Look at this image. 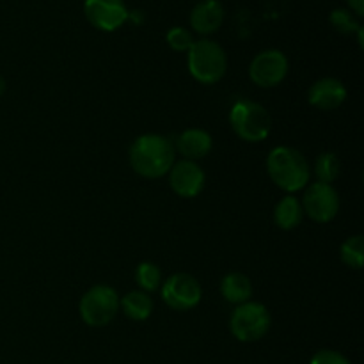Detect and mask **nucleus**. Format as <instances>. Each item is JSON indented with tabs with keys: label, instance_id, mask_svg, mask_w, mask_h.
<instances>
[{
	"label": "nucleus",
	"instance_id": "obj_24",
	"mask_svg": "<svg viewBox=\"0 0 364 364\" xmlns=\"http://www.w3.org/2000/svg\"><path fill=\"white\" fill-rule=\"evenodd\" d=\"M348 6V11L355 14L358 18L364 16V0H345Z\"/></svg>",
	"mask_w": 364,
	"mask_h": 364
},
{
	"label": "nucleus",
	"instance_id": "obj_23",
	"mask_svg": "<svg viewBox=\"0 0 364 364\" xmlns=\"http://www.w3.org/2000/svg\"><path fill=\"white\" fill-rule=\"evenodd\" d=\"M309 364H352V363L348 361L347 355H343L341 352L323 348V350H318L315 355H313Z\"/></svg>",
	"mask_w": 364,
	"mask_h": 364
},
{
	"label": "nucleus",
	"instance_id": "obj_4",
	"mask_svg": "<svg viewBox=\"0 0 364 364\" xmlns=\"http://www.w3.org/2000/svg\"><path fill=\"white\" fill-rule=\"evenodd\" d=\"M230 124L242 141L262 142L270 135L272 117L259 103L238 100L230 110Z\"/></svg>",
	"mask_w": 364,
	"mask_h": 364
},
{
	"label": "nucleus",
	"instance_id": "obj_5",
	"mask_svg": "<svg viewBox=\"0 0 364 364\" xmlns=\"http://www.w3.org/2000/svg\"><path fill=\"white\" fill-rule=\"evenodd\" d=\"M121 297L109 284H95L80 299V318L89 327H105L119 313Z\"/></svg>",
	"mask_w": 364,
	"mask_h": 364
},
{
	"label": "nucleus",
	"instance_id": "obj_20",
	"mask_svg": "<svg viewBox=\"0 0 364 364\" xmlns=\"http://www.w3.org/2000/svg\"><path fill=\"white\" fill-rule=\"evenodd\" d=\"M135 281H137L139 288L146 294L149 291L159 290L160 284H162V270L159 265L151 262H142L139 263L137 269H135Z\"/></svg>",
	"mask_w": 364,
	"mask_h": 364
},
{
	"label": "nucleus",
	"instance_id": "obj_1",
	"mask_svg": "<svg viewBox=\"0 0 364 364\" xmlns=\"http://www.w3.org/2000/svg\"><path fill=\"white\" fill-rule=\"evenodd\" d=\"M176 156L174 144L167 137L160 134L139 135L130 146L128 160L130 166L139 176L148 180H159L166 176Z\"/></svg>",
	"mask_w": 364,
	"mask_h": 364
},
{
	"label": "nucleus",
	"instance_id": "obj_13",
	"mask_svg": "<svg viewBox=\"0 0 364 364\" xmlns=\"http://www.w3.org/2000/svg\"><path fill=\"white\" fill-rule=\"evenodd\" d=\"M224 16L226 13L220 0H201L191 11V27L198 34L210 36L223 27Z\"/></svg>",
	"mask_w": 364,
	"mask_h": 364
},
{
	"label": "nucleus",
	"instance_id": "obj_25",
	"mask_svg": "<svg viewBox=\"0 0 364 364\" xmlns=\"http://www.w3.org/2000/svg\"><path fill=\"white\" fill-rule=\"evenodd\" d=\"M6 89H7V82H6V78H4L2 75H0V98H2V96H4Z\"/></svg>",
	"mask_w": 364,
	"mask_h": 364
},
{
	"label": "nucleus",
	"instance_id": "obj_12",
	"mask_svg": "<svg viewBox=\"0 0 364 364\" xmlns=\"http://www.w3.org/2000/svg\"><path fill=\"white\" fill-rule=\"evenodd\" d=\"M347 100V87L340 78L326 77L316 80L308 91L309 105L322 112H331V110L340 109Z\"/></svg>",
	"mask_w": 364,
	"mask_h": 364
},
{
	"label": "nucleus",
	"instance_id": "obj_21",
	"mask_svg": "<svg viewBox=\"0 0 364 364\" xmlns=\"http://www.w3.org/2000/svg\"><path fill=\"white\" fill-rule=\"evenodd\" d=\"M329 23L334 31L340 32V34H345V36L355 34V32L363 27V25L359 23V18L355 16L352 11L341 9V7L340 9L331 11Z\"/></svg>",
	"mask_w": 364,
	"mask_h": 364
},
{
	"label": "nucleus",
	"instance_id": "obj_15",
	"mask_svg": "<svg viewBox=\"0 0 364 364\" xmlns=\"http://www.w3.org/2000/svg\"><path fill=\"white\" fill-rule=\"evenodd\" d=\"M220 294L230 304L240 306L252 297V283L245 274L230 272L220 281Z\"/></svg>",
	"mask_w": 364,
	"mask_h": 364
},
{
	"label": "nucleus",
	"instance_id": "obj_22",
	"mask_svg": "<svg viewBox=\"0 0 364 364\" xmlns=\"http://www.w3.org/2000/svg\"><path fill=\"white\" fill-rule=\"evenodd\" d=\"M166 41H167V45H169V48L174 50V52H188V50H191V46L194 45L196 39L188 28L173 27L167 31Z\"/></svg>",
	"mask_w": 364,
	"mask_h": 364
},
{
	"label": "nucleus",
	"instance_id": "obj_7",
	"mask_svg": "<svg viewBox=\"0 0 364 364\" xmlns=\"http://www.w3.org/2000/svg\"><path fill=\"white\" fill-rule=\"evenodd\" d=\"M162 301L174 311H188L201 302L203 290L199 281L191 274H173L160 284Z\"/></svg>",
	"mask_w": 364,
	"mask_h": 364
},
{
	"label": "nucleus",
	"instance_id": "obj_18",
	"mask_svg": "<svg viewBox=\"0 0 364 364\" xmlns=\"http://www.w3.org/2000/svg\"><path fill=\"white\" fill-rule=\"evenodd\" d=\"M341 173V160L336 153L326 151L320 153L315 160V176L320 183H329L336 181Z\"/></svg>",
	"mask_w": 364,
	"mask_h": 364
},
{
	"label": "nucleus",
	"instance_id": "obj_19",
	"mask_svg": "<svg viewBox=\"0 0 364 364\" xmlns=\"http://www.w3.org/2000/svg\"><path fill=\"white\" fill-rule=\"evenodd\" d=\"M341 262L354 270H361L364 263V238L363 235H354L343 242L340 249Z\"/></svg>",
	"mask_w": 364,
	"mask_h": 364
},
{
	"label": "nucleus",
	"instance_id": "obj_10",
	"mask_svg": "<svg viewBox=\"0 0 364 364\" xmlns=\"http://www.w3.org/2000/svg\"><path fill=\"white\" fill-rule=\"evenodd\" d=\"M124 0H85L84 14L89 23L103 32H114L128 21Z\"/></svg>",
	"mask_w": 364,
	"mask_h": 364
},
{
	"label": "nucleus",
	"instance_id": "obj_2",
	"mask_svg": "<svg viewBox=\"0 0 364 364\" xmlns=\"http://www.w3.org/2000/svg\"><path fill=\"white\" fill-rule=\"evenodd\" d=\"M267 173L281 191L294 194L308 187L309 164L299 149L291 146H276L267 156Z\"/></svg>",
	"mask_w": 364,
	"mask_h": 364
},
{
	"label": "nucleus",
	"instance_id": "obj_3",
	"mask_svg": "<svg viewBox=\"0 0 364 364\" xmlns=\"http://www.w3.org/2000/svg\"><path fill=\"white\" fill-rule=\"evenodd\" d=\"M187 68L199 84L213 85L226 75L228 55L217 41L198 39L187 52Z\"/></svg>",
	"mask_w": 364,
	"mask_h": 364
},
{
	"label": "nucleus",
	"instance_id": "obj_11",
	"mask_svg": "<svg viewBox=\"0 0 364 364\" xmlns=\"http://www.w3.org/2000/svg\"><path fill=\"white\" fill-rule=\"evenodd\" d=\"M167 174H169L171 188L180 198H198L203 188H205V171L198 162L185 159L180 160V162H174Z\"/></svg>",
	"mask_w": 364,
	"mask_h": 364
},
{
	"label": "nucleus",
	"instance_id": "obj_8",
	"mask_svg": "<svg viewBox=\"0 0 364 364\" xmlns=\"http://www.w3.org/2000/svg\"><path fill=\"white\" fill-rule=\"evenodd\" d=\"M302 210L304 215L318 224H327L340 212V194L329 183H311L302 196Z\"/></svg>",
	"mask_w": 364,
	"mask_h": 364
},
{
	"label": "nucleus",
	"instance_id": "obj_14",
	"mask_svg": "<svg viewBox=\"0 0 364 364\" xmlns=\"http://www.w3.org/2000/svg\"><path fill=\"white\" fill-rule=\"evenodd\" d=\"M213 148V139L203 128H187V130L181 132L176 139V146L174 149L180 151V155L185 160H192V162H198V160L205 159Z\"/></svg>",
	"mask_w": 364,
	"mask_h": 364
},
{
	"label": "nucleus",
	"instance_id": "obj_17",
	"mask_svg": "<svg viewBox=\"0 0 364 364\" xmlns=\"http://www.w3.org/2000/svg\"><path fill=\"white\" fill-rule=\"evenodd\" d=\"M153 299L149 294L142 290L128 291L119 302V309H123L124 316H128L134 322H144L153 313Z\"/></svg>",
	"mask_w": 364,
	"mask_h": 364
},
{
	"label": "nucleus",
	"instance_id": "obj_16",
	"mask_svg": "<svg viewBox=\"0 0 364 364\" xmlns=\"http://www.w3.org/2000/svg\"><path fill=\"white\" fill-rule=\"evenodd\" d=\"M302 219H304V210H302L301 201L294 194H287L277 201L276 208H274V223L279 230H295L301 226Z\"/></svg>",
	"mask_w": 364,
	"mask_h": 364
},
{
	"label": "nucleus",
	"instance_id": "obj_6",
	"mask_svg": "<svg viewBox=\"0 0 364 364\" xmlns=\"http://www.w3.org/2000/svg\"><path fill=\"white\" fill-rule=\"evenodd\" d=\"M272 326V316L262 302H244L230 316V331L242 343L259 341Z\"/></svg>",
	"mask_w": 364,
	"mask_h": 364
},
{
	"label": "nucleus",
	"instance_id": "obj_9",
	"mask_svg": "<svg viewBox=\"0 0 364 364\" xmlns=\"http://www.w3.org/2000/svg\"><path fill=\"white\" fill-rule=\"evenodd\" d=\"M288 75V59L281 50H263L249 64V78L258 87L279 85Z\"/></svg>",
	"mask_w": 364,
	"mask_h": 364
}]
</instances>
